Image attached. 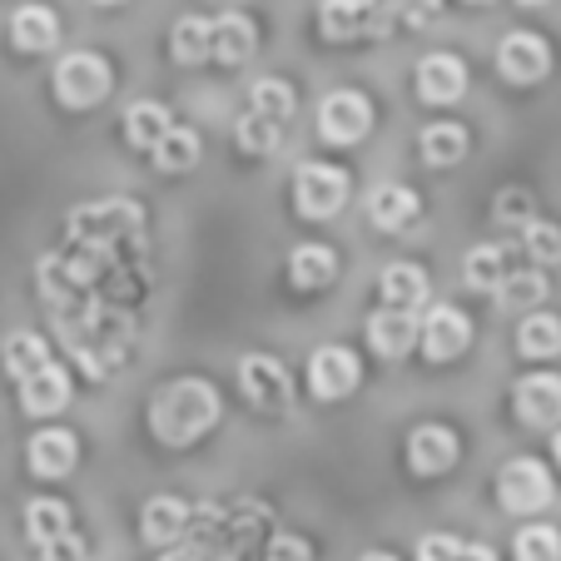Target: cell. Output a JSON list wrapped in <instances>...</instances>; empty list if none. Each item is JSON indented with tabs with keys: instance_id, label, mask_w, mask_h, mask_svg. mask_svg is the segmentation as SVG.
<instances>
[{
	"instance_id": "6da1fadb",
	"label": "cell",
	"mask_w": 561,
	"mask_h": 561,
	"mask_svg": "<svg viewBox=\"0 0 561 561\" xmlns=\"http://www.w3.org/2000/svg\"><path fill=\"white\" fill-rule=\"evenodd\" d=\"M219 413H224V403H219V388H214V382L180 378L154 392V403H149V433L170 447H190L194 437H204L219 423Z\"/></svg>"
},
{
	"instance_id": "7a4b0ae2",
	"label": "cell",
	"mask_w": 561,
	"mask_h": 561,
	"mask_svg": "<svg viewBox=\"0 0 561 561\" xmlns=\"http://www.w3.org/2000/svg\"><path fill=\"white\" fill-rule=\"evenodd\" d=\"M55 100H60L65 110H90L100 105V100L110 95V85H115V70H110V60H100L95 50H75L65 55L60 65H55Z\"/></svg>"
},
{
	"instance_id": "3957f363",
	"label": "cell",
	"mask_w": 561,
	"mask_h": 561,
	"mask_svg": "<svg viewBox=\"0 0 561 561\" xmlns=\"http://www.w3.org/2000/svg\"><path fill=\"white\" fill-rule=\"evenodd\" d=\"M551 497H557V482H551L547 462H537V457H512L497 472V502L507 512H517V517L551 507Z\"/></svg>"
},
{
	"instance_id": "277c9868",
	"label": "cell",
	"mask_w": 561,
	"mask_h": 561,
	"mask_svg": "<svg viewBox=\"0 0 561 561\" xmlns=\"http://www.w3.org/2000/svg\"><path fill=\"white\" fill-rule=\"evenodd\" d=\"M294 204L304 219H333L348 204V174L333 164H304L294 174Z\"/></svg>"
},
{
	"instance_id": "5b68a950",
	"label": "cell",
	"mask_w": 561,
	"mask_h": 561,
	"mask_svg": "<svg viewBox=\"0 0 561 561\" xmlns=\"http://www.w3.org/2000/svg\"><path fill=\"white\" fill-rule=\"evenodd\" d=\"M358 378H363V363L353 358L348 348H339V343H329V348H318L313 358H308V392H313L318 403L348 398V392L358 388Z\"/></svg>"
},
{
	"instance_id": "8992f818",
	"label": "cell",
	"mask_w": 561,
	"mask_h": 561,
	"mask_svg": "<svg viewBox=\"0 0 561 561\" xmlns=\"http://www.w3.org/2000/svg\"><path fill=\"white\" fill-rule=\"evenodd\" d=\"M239 388H244V398L259 413H284L288 392H294L284 363L268 358V353H244V358H239Z\"/></svg>"
},
{
	"instance_id": "52a82bcc",
	"label": "cell",
	"mask_w": 561,
	"mask_h": 561,
	"mask_svg": "<svg viewBox=\"0 0 561 561\" xmlns=\"http://www.w3.org/2000/svg\"><path fill=\"white\" fill-rule=\"evenodd\" d=\"M373 129V105L358 95V90H339L318 105V135L329 145H358Z\"/></svg>"
},
{
	"instance_id": "ba28073f",
	"label": "cell",
	"mask_w": 561,
	"mask_h": 561,
	"mask_svg": "<svg viewBox=\"0 0 561 561\" xmlns=\"http://www.w3.org/2000/svg\"><path fill=\"white\" fill-rule=\"evenodd\" d=\"M417 343H423V353L433 363H447V358H457V353L472 343V323H467L462 308L437 304V308H427V318L417 323Z\"/></svg>"
},
{
	"instance_id": "9c48e42d",
	"label": "cell",
	"mask_w": 561,
	"mask_h": 561,
	"mask_svg": "<svg viewBox=\"0 0 561 561\" xmlns=\"http://www.w3.org/2000/svg\"><path fill=\"white\" fill-rule=\"evenodd\" d=\"M497 70L512 85H537L541 75L551 70V45L531 31H512L507 41L497 45Z\"/></svg>"
},
{
	"instance_id": "30bf717a",
	"label": "cell",
	"mask_w": 561,
	"mask_h": 561,
	"mask_svg": "<svg viewBox=\"0 0 561 561\" xmlns=\"http://www.w3.org/2000/svg\"><path fill=\"white\" fill-rule=\"evenodd\" d=\"M512 413L527 427H551L561 423V378L557 373H527L512 388Z\"/></svg>"
},
{
	"instance_id": "8fae6325",
	"label": "cell",
	"mask_w": 561,
	"mask_h": 561,
	"mask_svg": "<svg viewBox=\"0 0 561 561\" xmlns=\"http://www.w3.org/2000/svg\"><path fill=\"white\" fill-rule=\"evenodd\" d=\"M462 90H467V65L457 55H447V50L423 55V65H417V95L427 105H453V100H462Z\"/></svg>"
},
{
	"instance_id": "7c38bea8",
	"label": "cell",
	"mask_w": 561,
	"mask_h": 561,
	"mask_svg": "<svg viewBox=\"0 0 561 561\" xmlns=\"http://www.w3.org/2000/svg\"><path fill=\"white\" fill-rule=\"evenodd\" d=\"M457 433L453 427H437V423H427V427H417L413 437H408V467H413L417 477H437V472H447V467L457 462Z\"/></svg>"
},
{
	"instance_id": "4fadbf2b",
	"label": "cell",
	"mask_w": 561,
	"mask_h": 561,
	"mask_svg": "<svg viewBox=\"0 0 561 561\" xmlns=\"http://www.w3.org/2000/svg\"><path fill=\"white\" fill-rule=\"evenodd\" d=\"M318 31L329 35V41H363V35H378L373 0H323V5H318Z\"/></svg>"
},
{
	"instance_id": "5bb4252c",
	"label": "cell",
	"mask_w": 561,
	"mask_h": 561,
	"mask_svg": "<svg viewBox=\"0 0 561 561\" xmlns=\"http://www.w3.org/2000/svg\"><path fill=\"white\" fill-rule=\"evenodd\" d=\"M35 477H65L80 462V437L65 433V427H45V433L31 437V453H25Z\"/></svg>"
},
{
	"instance_id": "9a60e30c",
	"label": "cell",
	"mask_w": 561,
	"mask_h": 561,
	"mask_svg": "<svg viewBox=\"0 0 561 561\" xmlns=\"http://www.w3.org/2000/svg\"><path fill=\"white\" fill-rule=\"evenodd\" d=\"M65 403H70V373L65 368L45 363V368H35L31 378H21V408L31 417H55Z\"/></svg>"
},
{
	"instance_id": "2e32d148",
	"label": "cell",
	"mask_w": 561,
	"mask_h": 561,
	"mask_svg": "<svg viewBox=\"0 0 561 561\" xmlns=\"http://www.w3.org/2000/svg\"><path fill=\"white\" fill-rule=\"evenodd\" d=\"M194 512L190 502L180 497H149L145 512H139V537L149 541V547H170V541H180L184 531H190Z\"/></svg>"
},
{
	"instance_id": "e0dca14e",
	"label": "cell",
	"mask_w": 561,
	"mask_h": 561,
	"mask_svg": "<svg viewBox=\"0 0 561 561\" xmlns=\"http://www.w3.org/2000/svg\"><path fill=\"white\" fill-rule=\"evenodd\" d=\"M254 45H259V31L249 15H219L209 25V55L219 65H244L254 55Z\"/></svg>"
},
{
	"instance_id": "ac0fdd59",
	"label": "cell",
	"mask_w": 561,
	"mask_h": 561,
	"mask_svg": "<svg viewBox=\"0 0 561 561\" xmlns=\"http://www.w3.org/2000/svg\"><path fill=\"white\" fill-rule=\"evenodd\" d=\"M368 343H373L378 358H403V353L417 343L413 313H403V308H382V313H373L368 318Z\"/></svg>"
},
{
	"instance_id": "d6986e66",
	"label": "cell",
	"mask_w": 561,
	"mask_h": 561,
	"mask_svg": "<svg viewBox=\"0 0 561 561\" xmlns=\"http://www.w3.org/2000/svg\"><path fill=\"white\" fill-rule=\"evenodd\" d=\"M368 219H373V229H382V233L408 229V224L417 219V194L408 190V184H378V190L368 194Z\"/></svg>"
},
{
	"instance_id": "ffe728a7",
	"label": "cell",
	"mask_w": 561,
	"mask_h": 561,
	"mask_svg": "<svg viewBox=\"0 0 561 561\" xmlns=\"http://www.w3.org/2000/svg\"><path fill=\"white\" fill-rule=\"evenodd\" d=\"M60 41V21H55L50 5H21L11 15V45L25 55H45L50 45Z\"/></svg>"
},
{
	"instance_id": "44dd1931",
	"label": "cell",
	"mask_w": 561,
	"mask_h": 561,
	"mask_svg": "<svg viewBox=\"0 0 561 561\" xmlns=\"http://www.w3.org/2000/svg\"><path fill=\"white\" fill-rule=\"evenodd\" d=\"M378 294H382V308L413 313V308L427 304V274L417 264H388L378 274Z\"/></svg>"
},
{
	"instance_id": "7402d4cb",
	"label": "cell",
	"mask_w": 561,
	"mask_h": 561,
	"mask_svg": "<svg viewBox=\"0 0 561 561\" xmlns=\"http://www.w3.org/2000/svg\"><path fill=\"white\" fill-rule=\"evenodd\" d=\"M373 15H378V35L423 31L443 15V0H373Z\"/></svg>"
},
{
	"instance_id": "603a6c76",
	"label": "cell",
	"mask_w": 561,
	"mask_h": 561,
	"mask_svg": "<svg viewBox=\"0 0 561 561\" xmlns=\"http://www.w3.org/2000/svg\"><path fill=\"white\" fill-rule=\"evenodd\" d=\"M70 507H65L60 497H35L25 502V537L35 541V547H50V541L70 537Z\"/></svg>"
},
{
	"instance_id": "cb8c5ba5",
	"label": "cell",
	"mask_w": 561,
	"mask_h": 561,
	"mask_svg": "<svg viewBox=\"0 0 561 561\" xmlns=\"http://www.w3.org/2000/svg\"><path fill=\"white\" fill-rule=\"evenodd\" d=\"M0 363H5V373L21 382V378H31L35 368L50 363V343H45L41 333H31V329L5 333V343H0Z\"/></svg>"
},
{
	"instance_id": "d4e9b609",
	"label": "cell",
	"mask_w": 561,
	"mask_h": 561,
	"mask_svg": "<svg viewBox=\"0 0 561 561\" xmlns=\"http://www.w3.org/2000/svg\"><path fill=\"white\" fill-rule=\"evenodd\" d=\"M333 274H339V254L323 244H304V249H294V259H288V278H294V288H304V294L333 284Z\"/></svg>"
},
{
	"instance_id": "484cf974",
	"label": "cell",
	"mask_w": 561,
	"mask_h": 561,
	"mask_svg": "<svg viewBox=\"0 0 561 561\" xmlns=\"http://www.w3.org/2000/svg\"><path fill=\"white\" fill-rule=\"evenodd\" d=\"M170 125H174V119H170V110L159 105V100H139V105L125 110V139L135 149H154Z\"/></svg>"
},
{
	"instance_id": "4316f807",
	"label": "cell",
	"mask_w": 561,
	"mask_h": 561,
	"mask_svg": "<svg viewBox=\"0 0 561 561\" xmlns=\"http://www.w3.org/2000/svg\"><path fill=\"white\" fill-rule=\"evenodd\" d=\"M417 149H423V159L433 164V170H447V164H457V159L467 154V129L453 125V119H437V125L423 129Z\"/></svg>"
},
{
	"instance_id": "83f0119b",
	"label": "cell",
	"mask_w": 561,
	"mask_h": 561,
	"mask_svg": "<svg viewBox=\"0 0 561 561\" xmlns=\"http://www.w3.org/2000/svg\"><path fill=\"white\" fill-rule=\"evenodd\" d=\"M149 154H154V170L184 174V170H194V164H199V135H194V129L170 125V129H164V139H159Z\"/></svg>"
},
{
	"instance_id": "f1b7e54d",
	"label": "cell",
	"mask_w": 561,
	"mask_h": 561,
	"mask_svg": "<svg viewBox=\"0 0 561 561\" xmlns=\"http://www.w3.org/2000/svg\"><path fill=\"white\" fill-rule=\"evenodd\" d=\"M517 348L527 358H557L561 353V318L557 313H527L517 329Z\"/></svg>"
},
{
	"instance_id": "f546056e",
	"label": "cell",
	"mask_w": 561,
	"mask_h": 561,
	"mask_svg": "<svg viewBox=\"0 0 561 561\" xmlns=\"http://www.w3.org/2000/svg\"><path fill=\"white\" fill-rule=\"evenodd\" d=\"M233 139H239L244 154H274L278 139H284V119H268V115H259V110H249V115L233 125Z\"/></svg>"
},
{
	"instance_id": "4dcf8cb0",
	"label": "cell",
	"mask_w": 561,
	"mask_h": 561,
	"mask_svg": "<svg viewBox=\"0 0 561 561\" xmlns=\"http://www.w3.org/2000/svg\"><path fill=\"white\" fill-rule=\"evenodd\" d=\"M170 55L180 65L209 60V21H204V15H184V21L170 31Z\"/></svg>"
},
{
	"instance_id": "1f68e13d",
	"label": "cell",
	"mask_w": 561,
	"mask_h": 561,
	"mask_svg": "<svg viewBox=\"0 0 561 561\" xmlns=\"http://www.w3.org/2000/svg\"><path fill=\"white\" fill-rule=\"evenodd\" d=\"M541 298H547V278L541 274H502L497 304L507 308V313H531Z\"/></svg>"
},
{
	"instance_id": "d6a6232c",
	"label": "cell",
	"mask_w": 561,
	"mask_h": 561,
	"mask_svg": "<svg viewBox=\"0 0 561 561\" xmlns=\"http://www.w3.org/2000/svg\"><path fill=\"white\" fill-rule=\"evenodd\" d=\"M512 551H517V561H561V531L557 527H522Z\"/></svg>"
},
{
	"instance_id": "836d02e7",
	"label": "cell",
	"mask_w": 561,
	"mask_h": 561,
	"mask_svg": "<svg viewBox=\"0 0 561 561\" xmlns=\"http://www.w3.org/2000/svg\"><path fill=\"white\" fill-rule=\"evenodd\" d=\"M462 274H467V288H497L502 284V249L497 244H477L472 254H467V264H462Z\"/></svg>"
},
{
	"instance_id": "e575fe53",
	"label": "cell",
	"mask_w": 561,
	"mask_h": 561,
	"mask_svg": "<svg viewBox=\"0 0 561 561\" xmlns=\"http://www.w3.org/2000/svg\"><path fill=\"white\" fill-rule=\"evenodd\" d=\"M249 100H254V110H259V115H268V119H288V115H294V105H298L294 85H288V80H274V75H268V80H259Z\"/></svg>"
},
{
	"instance_id": "d590c367",
	"label": "cell",
	"mask_w": 561,
	"mask_h": 561,
	"mask_svg": "<svg viewBox=\"0 0 561 561\" xmlns=\"http://www.w3.org/2000/svg\"><path fill=\"white\" fill-rule=\"evenodd\" d=\"M522 239H527L522 249H527L537 264H561V229L557 224L531 219V224H522Z\"/></svg>"
},
{
	"instance_id": "8d00e7d4",
	"label": "cell",
	"mask_w": 561,
	"mask_h": 561,
	"mask_svg": "<svg viewBox=\"0 0 561 561\" xmlns=\"http://www.w3.org/2000/svg\"><path fill=\"white\" fill-rule=\"evenodd\" d=\"M457 557H462V537L433 531V537L417 541V561H457Z\"/></svg>"
},
{
	"instance_id": "74e56055",
	"label": "cell",
	"mask_w": 561,
	"mask_h": 561,
	"mask_svg": "<svg viewBox=\"0 0 561 561\" xmlns=\"http://www.w3.org/2000/svg\"><path fill=\"white\" fill-rule=\"evenodd\" d=\"M264 561H313V551H308V541H304V537H294V531H284V537H274V541H268Z\"/></svg>"
},
{
	"instance_id": "f35d334b",
	"label": "cell",
	"mask_w": 561,
	"mask_h": 561,
	"mask_svg": "<svg viewBox=\"0 0 561 561\" xmlns=\"http://www.w3.org/2000/svg\"><path fill=\"white\" fill-rule=\"evenodd\" d=\"M497 219L502 224H531V194L527 190H507L497 204Z\"/></svg>"
},
{
	"instance_id": "ab89813d",
	"label": "cell",
	"mask_w": 561,
	"mask_h": 561,
	"mask_svg": "<svg viewBox=\"0 0 561 561\" xmlns=\"http://www.w3.org/2000/svg\"><path fill=\"white\" fill-rule=\"evenodd\" d=\"M41 561H85V541L75 537H60V541H50V547H41Z\"/></svg>"
},
{
	"instance_id": "60d3db41",
	"label": "cell",
	"mask_w": 561,
	"mask_h": 561,
	"mask_svg": "<svg viewBox=\"0 0 561 561\" xmlns=\"http://www.w3.org/2000/svg\"><path fill=\"white\" fill-rule=\"evenodd\" d=\"M457 561H497V551L482 547V541H462V557Z\"/></svg>"
},
{
	"instance_id": "b9f144b4",
	"label": "cell",
	"mask_w": 561,
	"mask_h": 561,
	"mask_svg": "<svg viewBox=\"0 0 561 561\" xmlns=\"http://www.w3.org/2000/svg\"><path fill=\"white\" fill-rule=\"evenodd\" d=\"M164 561H214V557H209L204 547H184V551H170Z\"/></svg>"
},
{
	"instance_id": "7bdbcfd3",
	"label": "cell",
	"mask_w": 561,
	"mask_h": 561,
	"mask_svg": "<svg viewBox=\"0 0 561 561\" xmlns=\"http://www.w3.org/2000/svg\"><path fill=\"white\" fill-rule=\"evenodd\" d=\"M363 561H398V557H392V551H368Z\"/></svg>"
},
{
	"instance_id": "ee69618b",
	"label": "cell",
	"mask_w": 561,
	"mask_h": 561,
	"mask_svg": "<svg viewBox=\"0 0 561 561\" xmlns=\"http://www.w3.org/2000/svg\"><path fill=\"white\" fill-rule=\"evenodd\" d=\"M551 453H557V462H561V433H557V443H551Z\"/></svg>"
},
{
	"instance_id": "f6af8a7d",
	"label": "cell",
	"mask_w": 561,
	"mask_h": 561,
	"mask_svg": "<svg viewBox=\"0 0 561 561\" xmlns=\"http://www.w3.org/2000/svg\"><path fill=\"white\" fill-rule=\"evenodd\" d=\"M517 5H547V0H517Z\"/></svg>"
},
{
	"instance_id": "bcb514c9",
	"label": "cell",
	"mask_w": 561,
	"mask_h": 561,
	"mask_svg": "<svg viewBox=\"0 0 561 561\" xmlns=\"http://www.w3.org/2000/svg\"><path fill=\"white\" fill-rule=\"evenodd\" d=\"M95 5H125V0H95Z\"/></svg>"
},
{
	"instance_id": "7dc6e473",
	"label": "cell",
	"mask_w": 561,
	"mask_h": 561,
	"mask_svg": "<svg viewBox=\"0 0 561 561\" xmlns=\"http://www.w3.org/2000/svg\"><path fill=\"white\" fill-rule=\"evenodd\" d=\"M472 5H482V0H472Z\"/></svg>"
}]
</instances>
